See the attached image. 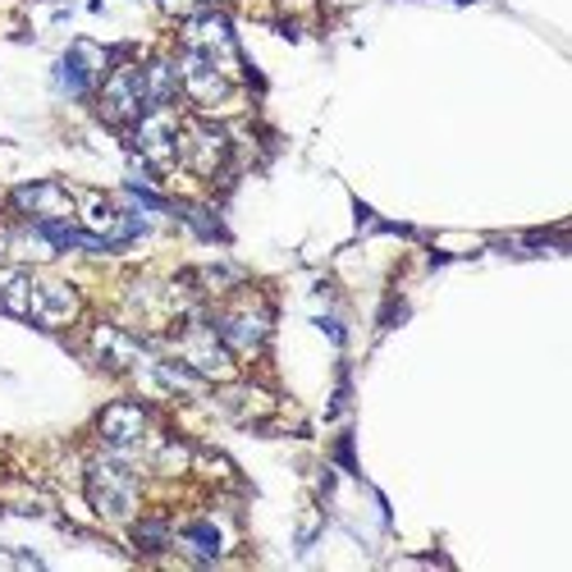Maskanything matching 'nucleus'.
I'll return each mask as SVG.
<instances>
[{
	"instance_id": "nucleus-1",
	"label": "nucleus",
	"mask_w": 572,
	"mask_h": 572,
	"mask_svg": "<svg viewBox=\"0 0 572 572\" xmlns=\"http://www.w3.org/2000/svg\"><path fill=\"white\" fill-rule=\"evenodd\" d=\"M138 476L129 467V449H115L87 463V499L106 522H129L138 513Z\"/></svg>"
},
{
	"instance_id": "nucleus-2",
	"label": "nucleus",
	"mask_w": 572,
	"mask_h": 572,
	"mask_svg": "<svg viewBox=\"0 0 572 572\" xmlns=\"http://www.w3.org/2000/svg\"><path fill=\"white\" fill-rule=\"evenodd\" d=\"M211 325H216V335L225 339V348L234 357H257L271 339L275 317H271L266 302L252 298V302H229L221 317H211Z\"/></svg>"
},
{
	"instance_id": "nucleus-3",
	"label": "nucleus",
	"mask_w": 572,
	"mask_h": 572,
	"mask_svg": "<svg viewBox=\"0 0 572 572\" xmlns=\"http://www.w3.org/2000/svg\"><path fill=\"white\" fill-rule=\"evenodd\" d=\"M147 83H142L138 64H119L106 74L102 92H97V115L115 129H133L142 115H147Z\"/></svg>"
},
{
	"instance_id": "nucleus-4",
	"label": "nucleus",
	"mask_w": 572,
	"mask_h": 572,
	"mask_svg": "<svg viewBox=\"0 0 572 572\" xmlns=\"http://www.w3.org/2000/svg\"><path fill=\"white\" fill-rule=\"evenodd\" d=\"M179 362H188L202 380H234V353L225 348V339L216 335V325H211L202 312L183 321Z\"/></svg>"
},
{
	"instance_id": "nucleus-5",
	"label": "nucleus",
	"mask_w": 572,
	"mask_h": 572,
	"mask_svg": "<svg viewBox=\"0 0 572 572\" xmlns=\"http://www.w3.org/2000/svg\"><path fill=\"white\" fill-rule=\"evenodd\" d=\"M133 152L142 165H152V170H170L179 160V119L170 115V106H156L147 110L133 124Z\"/></svg>"
},
{
	"instance_id": "nucleus-6",
	"label": "nucleus",
	"mask_w": 572,
	"mask_h": 572,
	"mask_svg": "<svg viewBox=\"0 0 572 572\" xmlns=\"http://www.w3.org/2000/svg\"><path fill=\"white\" fill-rule=\"evenodd\" d=\"M83 317V298L69 279L56 275H41L33 279V298H28V321L41 330H69Z\"/></svg>"
},
{
	"instance_id": "nucleus-7",
	"label": "nucleus",
	"mask_w": 572,
	"mask_h": 572,
	"mask_svg": "<svg viewBox=\"0 0 572 572\" xmlns=\"http://www.w3.org/2000/svg\"><path fill=\"white\" fill-rule=\"evenodd\" d=\"M179 160H183V170H193L202 179L221 175L229 165V133L216 124H202V119L179 124Z\"/></svg>"
},
{
	"instance_id": "nucleus-8",
	"label": "nucleus",
	"mask_w": 572,
	"mask_h": 572,
	"mask_svg": "<svg viewBox=\"0 0 572 572\" xmlns=\"http://www.w3.org/2000/svg\"><path fill=\"white\" fill-rule=\"evenodd\" d=\"M175 64H179V92L193 106H221L229 97V74L211 56L188 51V46H183V56Z\"/></svg>"
},
{
	"instance_id": "nucleus-9",
	"label": "nucleus",
	"mask_w": 572,
	"mask_h": 572,
	"mask_svg": "<svg viewBox=\"0 0 572 572\" xmlns=\"http://www.w3.org/2000/svg\"><path fill=\"white\" fill-rule=\"evenodd\" d=\"M183 46L188 51H202V56H211L216 64H225V60H234L238 56V46H234V23L225 19V10H193L183 19Z\"/></svg>"
},
{
	"instance_id": "nucleus-10",
	"label": "nucleus",
	"mask_w": 572,
	"mask_h": 572,
	"mask_svg": "<svg viewBox=\"0 0 572 572\" xmlns=\"http://www.w3.org/2000/svg\"><path fill=\"white\" fill-rule=\"evenodd\" d=\"M10 206L19 211L23 221H74V211H79V202L64 193L60 183H23V188H14L10 193Z\"/></svg>"
},
{
	"instance_id": "nucleus-11",
	"label": "nucleus",
	"mask_w": 572,
	"mask_h": 572,
	"mask_svg": "<svg viewBox=\"0 0 572 572\" xmlns=\"http://www.w3.org/2000/svg\"><path fill=\"white\" fill-rule=\"evenodd\" d=\"M147 431H152V413L133 398L110 403V408H102V417H97V436L110 449H133V444L147 440Z\"/></svg>"
},
{
	"instance_id": "nucleus-12",
	"label": "nucleus",
	"mask_w": 572,
	"mask_h": 572,
	"mask_svg": "<svg viewBox=\"0 0 572 572\" xmlns=\"http://www.w3.org/2000/svg\"><path fill=\"white\" fill-rule=\"evenodd\" d=\"M92 362L106 371H133L142 362V344L119 325H97L92 330Z\"/></svg>"
},
{
	"instance_id": "nucleus-13",
	"label": "nucleus",
	"mask_w": 572,
	"mask_h": 572,
	"mask_svg": "<svg viewBox=\"0 0 572 572\" xmlns=\"http://www.w3.org/2000/svg\"><path fill=\"white\" fill-rule=\"evenodd\" d=\"M179 545H183V550L193 555L198 563H211V559H221V555H225L229 536H225V527H221V522H211V517H198V522H188V527H183Z\"/></svg>"
},
{
	"instance_id": "nucleus-14",
	"label": "nucleus",
	"mask_w": 572,
	"mask_h": 572,
	"mask_svg": "<svg viewBox=\"0 0 572 572\" xmlns=\"http://www.w3.org/2000/svg\"><path fill=\"white\" fill-rule=\"evenodd\" d=\"M74 216L83 221V229H87V234H102L106 243H110V238H115V225H119V202H115V198H106V193H83Z\"/></svg>"
},
{
	"instance_id": "nucleus-15",
	"label": "nucleus",
	"mask_w": 572,
	"mask_h": 572,
	"mask_svg": "<svg viewBox=\"0 0 572 572\" xmlns=\"http://www.w3.org/2000/svg\"><path fill=\"white\" fill-rule=\"evenodd\" d=\"M142 83H147V106H170L179 97V64L170 56H160L152 64H142Z\"/></svg>"
},
{
	"instance_id": "nucleus-16",
	"label": "nucleus",
	"mask_w": 572,
	"mask_h": 572,
	"mask_svg": "<svg viewBox=\"0 0 572 572\" xmlns=\"http://www.w3.org/2000/svg\"><path fill=\"white\" fill-rule=\"evenodd\" d=\"M28 298H33V275L23 266H0V312L5 317H28Z\"/></svg>"
},
{
	"instance_id": "nucleus-17",
	"label": "nucleus",
	"mask_w": 572,
	"mask_h": 572,
	"mask_svg": "<svg viewBox=\"0 0 572 572\" xmlns=\"http://www.w3.org/2000/svg\"><path fill=\"white\" fill-rule=\"evenodd\" d=\"M64 60L79 69V74L87 79V83H97L102 74H110V64H115V51H106V46H97V41H74L64 51Z\"/></svg>"
},
{
	"instance_id": "nucleus-18",
	"label": "nucleus",
	"mask_w": 572,
	"mask_h": 572,
	"mask_svg": "<svg viewBox=\"0 0 572 572\" xmlns=\"http://www.w3.org/2000/svg\"><path fill=\"white\" fill-rule=\"evenodd\" d=\"M152 376H156V385H160L165 394H202V390H206V380H202L193 367H188V362H179V357H175V362H156Z\"/></svg>"
},
{
	"instance_id": "nucleus-19",
	"label": "nucleus",
	"mask_w": 572,
	"mask_h": 572,
	"mask_svg": "<svg viewBox=\"0 0 572 572\" xmlns=\"http://www.w3.org/2000/svg\"><path fill=\"white\" fill-rule=\"evenodd\" d=\"M133 550L138 555H160V550H170V522L165 517H142V522H133Z\"/></svg>"
},
{
	"instance_id": "nucleus-20",
	"label": "nucleus",
	"mask_w": 572,
	"mask_h": 572,
	"mask_svg": "<svg viewBox=\"0 0 572 572\" xmlns=\"http://www.w3.org/2000/svg\"><path fill=\"white\" fill-rule=\"evenodd\" d=\"M193 279H198L202 294H229V289H238V284H243V275H238L234 266H206V271L193 275Z\"/></svg>"
},
{
	"instance_id": "nucleus-21",
	"label": "nucleus",
	"mask_w": 572,
	"mask_h": 572,
	"mask_svg": "<svg viewBox=\"0 0 572 572\" xmlns=\"http://www.w3.org/2000/svg\"><path fill=\"white\" fill-rule=\"evenodd\" d=\"M170 211H179V216H183L188 225H193L202 238H225V225H221L216 216H211L206 206H170Z\"/></svg>"
},
{
	"instance_id": "nucleus-22",
	"label": "nucleus",
	"mask_w": 572,
	"mask_h": 572,
	"mask_svg": "<svg viewBox=\"0 0 572 572\" xmlns=\"http://www.w3.org/2000/svg\"><path fill=\"white\" fill-rule=\"evenodd\" d=\"M152 463H156V472H183L193 458H188V449H183V444H160L156 454H152Z\"/></svg>"
},
{
	"instance_id": "nucleus-23",
	"label": "nucleus",
	"mask_w": 572,
	"mask_h": 572,
	"mask_svg": "<svg viewBox=\"0 0 572 572\" xmlns=\"http://www.w3.org/2000/svg\"><path fill=\"white\" fill-rule=\"evenodd\" d=\"M156 5H160L165 14H170V19H188V14H193V10L202 5V0H156Z\"/></svg>"
},
{
	"instance_id": "nucleus-24",
	"label": "nucleus",
	"mask_w": 572,
	"mask_h": 572,
	"mask_svg": "<svg viewBox=\"0 0 572 572\" xmlns=\"http://www.w3.org/2000/svg\"><path fill=\"white\" fill-rule=\"evenodd\" d=\"M279 14H317V0H279Z\"/></svg>"
},
{
	"instance_id": "nucleus-25",
	"label": "nucleus",
	"mask_w": 572,
	"mask_h": 572,
	"mask_svg": "<svg viewBox=\"0 0 572 572\" xmlns=\"http://www.w3.org/2000/svg\"><path fill=\"white\" fill-rule=\"evenodd\" d=\"M317 325H321V330H325V335L335 339V344H344V325H339V321H330V317H321Z\"/></svg>"
},
{
	"instance_id": "nucleus-26",
	"label": "nucleus",
	"mask_w": 572,
	"mask_h": 572,
	"mask_svg": "<svg viewBox=\"0 0 572 572\" xmlns=\"http://www.w3.org/2000/svg\"><path fill=\"white\" fill-rule=\"evenodd\" d=\"M202 5H211V10H225V5H234V0H202Z\"/></svg>"
}]
</instances>
